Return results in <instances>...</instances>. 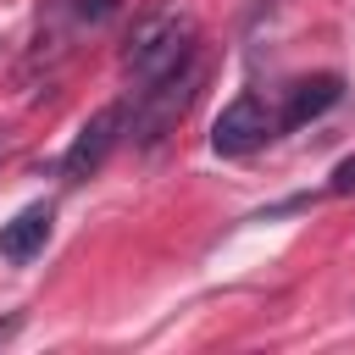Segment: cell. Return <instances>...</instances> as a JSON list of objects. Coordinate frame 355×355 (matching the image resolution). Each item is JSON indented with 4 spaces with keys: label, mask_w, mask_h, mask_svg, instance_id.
<instances>
[{
    "label": "cell",
    "mask_w": 355,
    "mask_h": 355,
    "mask_svg": "<svg viewBox=\"0 0 355 355\" xmlns=\"http://www.w3.org/2000/svg\"><path fill=\"white\" fill-rule=\"evenodd\" d=\"M189 55H200V44H194V17H183V11H150V17L128 33L122 67H128V78L144 89V83L178 72Z\"/></svg>",
    "instance_id": "1"
},
{
    "label": "cell",
    "mask_w": 355,
    "mask_h": 355,
    "mask_svg": "<svg viewBox=\"0 0 355 355\" xmlns=\"http://www.w3.org/2000/svg\"><path fill=\"white\" fill-rule=\"evenodd\" d=\"M200 55H189L178 72H166V78H155V83H144L139 89V100H133V144L139 150H155L183 116H189V105H194V94H200Z\"/></svg>",
    "instance_id": "2"
},
{
    "label": "cell",
    "mask_w": 355,
    "mask_h": 355,
    "mask_svg": "<svg viewBox=\"0 0 355 355\" xmlns=\"http://www.w3.org/2000/svg\"><path fill=\"white\" fill-rule=\"evenodd\" d=\"M277 133V111L261 94H239L222 105V116L211 122V150L216 155H250Z\"/></svg>",
    "instance_id": "3"
},
{
    "label": "cell",
    "mask_w": 355,
    "mask_h": 355,
    "mask_svg": "<svg viewBox=\"0 0 355 355\" xmlns=\"http://www.w3.org/2000/svg\"><path fill=\"white\" fill-rule=\"evenodd\" d=\"M122 105H105V111H94L78 133H72V144H67V155H61V178L67 183H83V178H94L100 166H105V155L116 150V139H122Z\"/></svg>",
    "instance_id": "4"
},
{
    "label": "cell",
    "mask_w": 355,
    "mask_h": 355,
    "mask_svg": "<svg viewBox=\"0 0 355 355\" xmlns=\"http://www.w3.org/2000/svg\"><path fill=\"white\" fill-rule=\"evenodd\" d=\"M338 94H344V78L338 72H311V78L288 83V100L277 111V128H305L311 116H322L327 105H338Z\"/></svg>",
    "instance_id": "5"
},
{
    "label": "cell",
    "mask_w": 355,
    "mask_h": 355,
    "mask_svg": "<svg viewBox=\"0 0 355 355\" xmlns=\"http://www.w3.org/2000/svg\"><path fill=\"white\" fill-rule=\"evenodd\" d=\"M44 244H50V205H22L0 227V255L6 261H33Z\"/></svg>",
    "instance_id": "6"
},
{
    "label": "cell",
    "mask_w": 355,
    "mask_h": 355,
    "mask_svg": "<svg viewBox=\"0 0 355 355\" xmlns=\"http://www.w3.org/2000/svg\"><path fill=\"white\" fill-rule=\"evenodd\" d=\"M116 6H122V0H55V11H61L67 22H78V28H94V22H105Z\"/></svg>",
    "instance_id": "7"
},
{
    "label": "cell",
    "mask_w": 355,
    "mask_h": 355,
    "mask_svg": "<svg viewBox=\"0 0 355 355\" xmlns=\"http://www.w3.org/2000/svg\"><path fill=\"white\" fill-rule=\"evenodd\" d=\"M327 194H355V155H344V161L333 166V183H327Z\"/></svg>",
    "instance_id": "8"
},
{
    "label": "cell",
    "mask_w": 355,
    "mask_h": 355,
    "mask_svg": "<svg viewBox=\"0 0 355 355\" xmlns=\"http://www.w3.org/2000/svg\"><path fill=\"white\" fill-rule=\"evenodd\" d=\"M17 327H22V316H6V322H0V344H6V338H11Z\"/></svg>",
    "instance_id": "9"
}]
</instances>
